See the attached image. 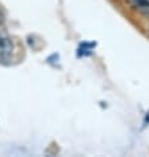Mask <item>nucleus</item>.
<instances>
[{
	"label": "nucleus",
	"mask_w": 149,
	"mask_h": 157,
	"mask_svg": "<svg viewBox=\"0 0 149 157\" xmlns=\"http://www.w3.org/2000/svg\"><path fill=\"white\" fill-rule=\"evenodd\" d=\"M139 7H149V0H132Z\"/></svg>",
	"instance_id": "obj_1"
},
{
	"label": "nucleus",
	"mask_w": 149,
	"mask_h": 157,
	"mask_svg": "<svg viewBox=\"0 0 149 157\" xmlns=\"http://www.w3.org/2000/svg\"><path fill=\"white\" fill-rule=\"evenodd\" d=\"M3 21H4V16H3L2 12H0V24H3Z\"/></svg>",
	"instance_id": "obj_2"
},
{
	"label": "nucleus",
	"mask_w": 149,
	"mask_h": 157,
	"mask_svg": "<svg viewBox=\"0 0 149 157\" xmlns=\"http://www.w3.org/2000/svg\"><path fill=\"white\" fill-rule=\"evenodd\" d=\"M0 44H2V37H0Z\"/></svg>",
	"instance_id": "obj_3"
}]
</instances>
